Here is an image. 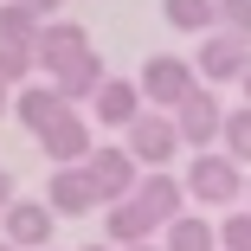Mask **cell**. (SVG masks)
<instances>
[{
  "instance_id": "cell-12",
  "label": "cell",
  "mask_w": 251,
  "mask_h": 251,
  "mask_svg": "<svg viewBox=\"0 0 251 251\" xmlns=\"http://www.w3.org/2000/svg\"><path fill=\"white\" fill-rule=\"evenodd\" d=\"M135 200H142V206H148V213L161 219V232H168V226H174V219L187 213V180H174L168 168H155V174H142Z\"/></svg>"
},
{
  "instance_id": "cell-2",
  "label": "cell",
  "mask_w": 251,
  "mask_h": 251,
  "mask_svg": "<svg viewBox=\"0 0 251 251\" xmlns=\"http://www.w3.org/2000/svg\"><path fill=\"white\" fill-rule=\"evenodd\" d=\"M187 200H200V206H238V200H245V174H238V161L232 155H213V148H206V155H193L187 161Z\"/></svg>"
},
{
  "instance_id": "cell-30",
  "label": "cell",
  "mask_w": 251,
  "mask_h": 251,
  "mask_svg": "<svg viewBox=\"0 0 251 251\" xmlns=\"http://www.w3.org/2000/svg\"><path fill=\"white\" fill-rule=\"evenodd\" d=\"M245 206H251V187H245Z\"/></svg>"
},
{
  "instance_id": "cell-28",
  "label": "cell",
  "mask_w": 251,
  "mask_h": 251,
  "mask_svg": "<svg viewBox=\"0 0 251 251\" xmlns=\"http://www.w3.org/2000/svg\"><path fill=\"white\" fill-rule=\"evenodd\" d=\"M0 251H20V245H7V238H0Z\"/></svg>"
},
{
  "instance_id": "cell-11",
  "label": "cell",
  "mask_w": 251,
  "mask_h": 251,
  "mask_svg": "<svg viewBox=\"0 0 251 251\" xmlns=\"http://www.w3.org/2000/svg\"><path fill=\"white\" fill-rule=\"evenodd\" d=\"M103 219H110V238H103V245H116V251H135V245H155V232H161V219L148 213L142 200H123V206H110Z\"/></svg>"
},
{
  "instance_id": "cell-21",
  "label": "cell",
  "mask_w": 251,
  "mask_h": 251,
  "mask_svg": "<svg viewBox=\"0 0 251 251\" xmlns=\"http://www.w3.org/2000/svg\"><path fill=\"white\" fill-rule=\"evenodd\" d=\"M219 32L251 45V0H219Z\"/></svg>"
},
{
  "instance_id": "cell-26",
  "label": "cell",
  "mask_w": 251,
  "mask_h": 251,
  "mask_svg": "<svg viewBox=\"0 0 251 251\" xmlns=\"http://www.w3.org/2000/svg\"><path fill=\"white\" fill-rule=\"evenodd\" d=\"M245 103H251V71H245Z\"/></svg>"
},
{
  "instance_id": "cell-6",
  "label": "cell",
  "mask_w": 251,
  "mask_h": 251,
  "mask_svg": "<svg viewBox=\"0 0 251 251\" xmlns=\"http://www.w3.org/2000/svg\"><path fill=\"white\" fill-rule=\"evenodd\" d=\"M174 123H180V142L193 148V155H206V148L226 135V103H219V90H213V84H200L187 103L174 110Z\"/></svg>"
},
{
  "instance_id": "cell-7",
  "label": "cell",
  "mask_w": 251,
  "mask_h": 251,
  "mask_svg": "<svg viewBox=\"0 0 251 251\" xmlns=\"http://www.w3.org/2000/svg\"><path fill=\"white\" fill-rule=\"evenodd\" d=\"M45 206H52L58 219H84V213H103V193H97L90 168H52V187H45Z\"/></svg>"
},
{
  "instance_id": "cell-27",
  "label": "cell",
  "mask_w": 251,
  "mask_h": 251,
  "mask_svg": "<svg viewBox=\"0 0 251 251\" xmlns=\"http://www.w3.org/2000/svg\"><path fill=\"white\" fill-rule=\"evenodd\" d=\"M84 251H116V245H84Z\"/></svg>"
},
{
  "instance_id": "cell-23",
  "label": "cell",
  "mask_w": 251,
  "mask_h": 251,
  "mask_svg": "<svg viewBox=\"0 0 251 251\" xmlns=\"http://www.w3.org/2000/svg\"><path fill=\"white\" fill-rule=\"evenodd\" d=\"M26 7H32L39 20H58V7H65V0H26Z\"/></svg>"
},
{
  "instance_id": "cell-1",
  "label": "cell",
  "mask_w": 251,
  "mask_h": 251,
  "mask_svg": "<svg viewBox=\"0 0 251 251\" xmlns=\"http://www.w3.org/2000/svg\"><path fill=\"white\" fill-rule=\"evenodd\" d=\"M142 103L148 110H180L187 103V97L200 90V71H193V58H174V52H155V58H142Z\"/></svg>"
},
{
  "instance_id": "cell-20",
  "label": "cell",
  "mask_w": 251,
  "mask_h": 251,
  "mask_svg": "<svg viewBox=\"0 0 251 251\" xmlns=\"http://www.w3.org/2000/svg\"><path fill=\"white\" fill-rule=\"evenodd\" d=\"M32 71H39V52H32V45H7V39H0V77H7L13 90H26Z\"/></svg>"
},
{
  "instance_id": "cell-16",
  "label": "cell",
  "mask_w": 251,
  "mask_h": 251,
  "mask_svg": "<svg viewBox=\"0 0 251 251\" xmlns=\"http://www.w3.org/2000/svg\"><path fill=\"white\" fill-rule=\"evenodd\" d=\"M161 251H219V226L206 213H180L168 232H161Z\"/></svg>"
},
{
  "instance_id": "cell-22",
  "label": "cell",
  "mask_w": 251,
  "mask_h": 251,
  "mask_svg": "<svg viewBox=\"0 0 251 251\" xmlns=\"http://www.w3.org/2000/svg\"><path fill=\"white\" fill-rule=\"evenodd\" d=\"M219 251H251V213H226L219 219Z\"/></svg>"
},
{
  "instance_id": "cell-3",
  "label": "cell",
  "mask_w": 251,
  "mask_h": 251,
  "mask_svg": "<svg viewBox=\"0 0 251 251\" xmlns=\"http://www.w3.org/2000/svg\"><path fill=\"white\" fill-rule=\"evenodd\" d=\"M123 135H129L123 148H129V155H135L148 174H155V168H168V161L180 155V148H187V142H180V123H174L168 110H142V116H135Z\"/></svg>"
},
{
  "instance_id": "cell-24",
  "label": "cell",
  "mask_w": 251,
  "mask_h": 251,
  "mask_svg": "<svg viewBox=\"0 0 251 251\" xmlns=\"http://www.w3.org/2000/svg\"><path fill=\"white\" fill-rule=\"evenodd\" d=\"M13 200H20V193H13V174H7V168H0V213H7V206H13Z\"/></svg>"
},
{
  "instance_id": "cell-8",
  "label": "cell",
  "mask_w": 251,
  "mask_h": 251,
  "mask_svg": "<svg viewBox=\"0 0 251 251\" xmlns=\"http://www.w3.org/2000/svg\"><path fill=\"white\" fill-rule=\"evenodd\" d=\"M32 52H39V71H45V77H58L65 65H77V58L90 52V32H84L77 20L58 13V20H45V26H39V45H32Z\"/></svg>"
},
{
  "instance_id": "cell-5",
  "label": "cell",
  "mask_w": 251,
  "mask_h": 251,
  "mask_svg": "<svg viewBox=\"0 0 251 251\" xmlns=\"http://www.w3.org/2000/svg\"><path fill=\"white\" fill-rule=\"evenodd\" d=\"M193 71H200V84H245V71H251V45L245 39H232V32H206L200 39V52H193Z\"/></svg>"
},
{
  "instance_id": "cell-29",
  "label": "cell",
  "mask_w": 251,
  "mask_h": 251,
  "mask_svg": "<svg viewBox=\"0 0 251 251\" xmlns=\"http://www.w3.org/2000/svg\"><path fill=\"white\" fill-rule=\"evenodd\" d=\"M135 251H161V245H135Z\"/></svg>"
},
{
  "instance_id": "cell-25",
  "label": "cell",
  "mask_w": 251,
  "mask_h": 251,
  "mask_svg": "<svg viewBox=\"0 0 251 251\" xmlns=\"http://www.w3.org/2000/svg\"><path fill=\"white\" fill-rule=\"evenodd\" d=\"M7 90H13V84H7V77H0V110H7Z\"/></svg>"
},
{
  "instance_id": "cell-13",
  "label": "cell",
  "mask_w": 251,
  "mask_h": 251,
  "mask_svg": "<svg viewBox=\"0 0 251 251\" xmlns=\"http://www.w3.org/2000/svg\"><path fill=\"white\" fill-rule=\"evenodd\" d=\"M90 110H97V123H103V129H129V123H135L148 103H142V84H129V77H110L103 90H97V103H90Z\"/></svg>"
},
{
  "instance_id": "cell-9",
  "label": "cell",
  "mask_w": 251,
  "mask_h": 251,
  "mask_svg": "<svg viewBox=\"0 0 251 251\" xmlns=\"http://www.w3.org/2000/svg\"><path fill=\"white\" fill-rule=\"evenodd\" d=\"M0 226H7V245H20V251H45V245H52L58 213L45 206V200H13V206L0 213Z\"/></svg>"
},
{
  "instance_id": "cell-17",
  "label": "cell",
  "mask_w": 251,
  "mask_h": 251,
  "mask_svg": "<svg viewBox=\"0 0 251 251\" xmlns=\"http://www.w3.org/2000/svg\"><path fill=\"white\" fill-rule=\"evenodd\" d=\"M161 20L174 32H219V0H161Z\"/></svg>"
},
{
  "instance_id": "cell-18",
  "label": "cell",
  "mask_w": 251,
  "mask_h": 251,
  "mask_svg": "<svg viewBox=\"0 0 251 251\" xmlns=\"http://www.w3.org/2000/svg\"><path fill=\"white\" fill-rule=\"evenodd\" d=\"M39 13L26 7V0H0V39H7V45H39Z\"/></svg>"
},
{
  "instance_id": "cell-19",
  "label": "cell",
  "mask_w": 251,
  "mask_h": 251,
  "mask_svg": "<svg viewBox=\"0 0 251 251\" xmlns=\"http://www.w3.org/2000/svg\"><path fill=\"white\" fill-rule=\"evenodd\" d=\"M219 142H226V155H232L238 168L251 161V103H238V110H226V135H219Z\"/></svg>"
},
{
  "instance_id": "cell-14",
  "label": "cell",
  "mask_w": 251,
  "mask_h": 251,
  "mask_svg": "<svg viewBox=\"0 0 251 251\" xmlns=\"http://www.w3.org/2000/svg\"><path fill=\"white\" fill-rule=\"evenodd\" d=\"M71 103H65V97H58V84H26L20 97H13V116L32 129V135H45V129H52L58 116H65Z\"/></svg>"
},
{
  "instance_id": "cell-10",
  "label": "cell",
  "mask_w": 251,
  "mask_h": 251,
  "mask_svg": "<svg viewBox=\"0 0 251 251\" xmlns=\"http://www.w3.org/2000/svg\"><path fill=\"white\" fill-rule=\"evenodd\" d=\"M39 148H45V161H52V168H77V161H90L97 142H90V123H84L77 110H65L52 129L39 135Z\"/></svg>"
},
{
  "instance_id": "cell-4",
  "label": "cell",
  "mask_w": 251,
  "mask_h": 251,
  "mask_svg": "<svg viewBox=\"0 0 251 251\" xmlns=\"http://www.w3.org/2000/svg\"><path fill=\"white\" fill-rule=\"evenodd\" d=\"M90 180H97V193H103V206H123V200H135V187H142V161L129 155V148H116V142H103V148H90Z\"/></svg>"
},
{
  "instance_id": "cell-15",
  "label": "cell",
  "mask_w": 251,
  "mask_h": 251,
  "mask_svg": "<svg viewBox=\"0 0 251 251\" xmlns=\"http://www.w3.org/2000/svg\"><path fill=\"white\" fill-rule=\"evenodd\" d=\"M52 84H58L65 103H97V90L110 84V71H103V58H97V52H84V58H77V65H65Z\"/></svg>"
}]
</instances>
